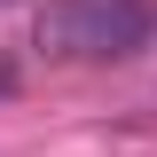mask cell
<instances>
[{"label": "cell", "instance_id": "1", "mask_svg": "<svg viewBox=\"0 0 157 157\" xmlns=\"http://www.w3.org/2000/svg\"><path fill=\"white\" fill-rule=\"evenodd\" d=\"M157 39V0H47L39 47L55 63H126Z\"/></svg>", "mask_w": 157, "mask_h": 157}, {"label": "cell", "instance_id": "2", "mask_svg": "<svg viewBox=\"0 0 157 157\" xmlns=\"http://www.w3.org/2000/svg\"><path fill=\"white\" fill-rule=\"evenodd\" d=\"M8 86H16V63H8V55H0V94H8Z\"/></svg>", "mask_w": 157, "mask_h": 157}]
</instances>
